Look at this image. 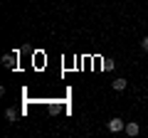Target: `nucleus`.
Returning <instances> with one entry per match:
<instances>
[{"label": "nucleus", "instance_id": "nucleus-1", "mask_svg": "<svg viewBox=\"0 0 148 138\" xmlns=\"http://www.w3.org/2000/svg\"><path fill=\"white\" fill-rule=\"evenodd\" d=\"M106 128H109V131H111V133H121V131H123V128H126V123H123V121H121V118H111V121H109V123H106Z\"/></svg>", "mask_w": 148, "mask_h": 138}, {"label": "nucleus", "instance_id": "nucleus-2", "mask_svg": "<svg viewBox=\"0 0 148 138\" xmlns=\"http://www.w3.org/2000/svg\"><path fill=\"white\" fill-rule=\"evenodd\" d=\"M3 64H5L8 69H12V67H15V64H17V54H15V52L5 54V57H3Z\"/></svg>", "mask_w": 148, "mask_h": 138}, {"label": "nucleus", "instance_id": "nucleus-3", "mask_svg": "<svg viewBox=\"0 0 148 138\" xmlns=\"http://www.w3.org/2000/svg\"><path fill=\"white\" fill-rule=\"evenodd\" d=\"M123 131H126L128 136L133 138V136H138V133H141V126H138V123H133V121H131V123H126V128H123Z\"/></svg>", "mask_w": 148, "mask_h": 138}, {"label": "nucleus", "instance_id": "nucleus-4", "mask_svg": "<svg viewBox=\"0 0 148 138\" xmlns=\"http://www.w3.org/2000/svg\"><path fill=\"white\" fill-rule=\"evenodd\" d=\"M111 84H114V89H116V91H123V89H126V84H128V81L123 79V77H119V79H114Z\"/></svg>", "mask_w": 148, "mask_h": 138}, {"label": "nucleus", "instance_id": "nucleus-5", "mask_svg": "<svg viewBox=\"0 0 148 138\" xmlns=\"http://www.w3.org/2000/svg\"><path fill=\"white\" fill-rule=\"evenodd\" d=\"M5 113H8V118H10V121H15V118H17V113H15V109H8Z\"/></svg>", "mask_w": 148, "mask_h": 138}, {"label": "nucleus", "instance_id": "nucleus-6", "mask_svg": "<svg viewBox=\"0 0 148 138\" xmlns=\"http://www.w3.org/2000/svg\"><path fill=\"white\" fill-rule=\"evenodd\" d=\"M141 49H143V52H148V37L141 40Z\"/></svg>", "mask_w": 148, "mask_h": 138}]
</instances>
